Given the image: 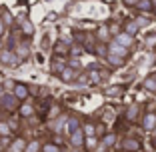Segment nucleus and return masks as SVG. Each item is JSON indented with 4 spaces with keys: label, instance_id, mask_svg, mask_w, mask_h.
I'll list each match as a JSON object with an SVG mask.
<instances>
[{
    "label": "nucleus",
    "instance_id": "f257e3e1",
    "mask_svg": "<svg viewBox=\"0 0 156 152\" xmlns=\"http://www.w3.org/2000/svg\"><path fill=\"white\" fill-rule=\"evenodd\" d=\"M18 106H20V100L14 96L12 92H4L2 96H0V110L12 114V112L18 110Z\"/></svg>",
    "mask_w": 156,
    "mask_h": 152
},
{
    "label": "nucleus",
    "instance_id": "f03ea898",
    "mask_svg": "<svg viewBox=\"0 0 156 152\" xmlns=\"http://www.w3.org/2000/svg\"><path fill=\"white\" fill-rule=\"evenodd\" d=\"M0 62L4 66H16L20 62V58L16 56V52H14L12 48H2V50H0Z\"/></svg>",
    "mask_w": 156,
    "mask_h": 152
},
{
    "label": "nucleus",
    "instance_id": "7ed1b4c3",
    "mask_svg": "<svg viewBox=\"0 0 156 152\" xmlns=\"http://www.w3.org/2000/svg\"><path fill=\"white\" fill-rule=\"evenodd\" d=\"M84 142H86V134H84L82 126L76 128L74 132H70V144H72V148H84Z\"/></svg>",
    "mask_w": 156,
    "mask_h": 152
},
{
    "label": "nucleus",
    "instance_id": "20e7f679",
    "mask_svg": "<svg viewBox=\"0 0 156 152\" xmlns=\"http://www.w3.org/2000/svg\"><path fill=\"white\" fill-rule=\"evenodd\" d=\"M52 52H54V56H58V58L70 56V40H58L54 44V48H52Z\"/></svg>",
    "mask_w": 156,
    "mask_h": 152
},
{
    "label": "nucleus",
    "instance_id": "39448f33",
    "mask_svg": "<svg viewBox=\"0 0 156 152\" xmlns=\"http://www.w3.org/2000/svg\"><path fill=\"white\" fill-rule=\"evenodd\" d=\"M140 126H142V130H146V132H152V130L156 128V112H146V114H142Z\"/></svg>",
    "mask_w": 156,
    "mask_h": 152
},
{
    "label": "nucleus",
    "instance_id": "423d86ee",
    "mask_svg": "<svg viewBox=\"0 0 156 152\" xmlns=\"http://www.w3.org/2000/svg\"><path fill=\"white\" fill-rule=\"evenodd\" d=\"M26 142H28V140L24 138V136H14V138L10 140L6 152H24V150H26Z\"/></svg>",
    "mask_w": 156,
    "mask_h": 152
},
{
    "label": "nucleus",
    "instance_id": "0eeeda50",
    "mask_svg": "<svg viewBox=\"0 0 156 152\" xmlns=\"http://www.w3.org/2000/svg\"><path fill=\"white\" fill-rule=\"evenodd\" d=\"M12 94L16 98H18L20 102H24L28 96H30V88L26 86V84H22V82H14V88H12Z\"/></svg>",
    "mask_w": 156,
    "mask_h": 152
},
{
    "label": "nucleus",
    "instance_id": "6e6552de",
    "mask_svg": "<svg viewBox=\"0 0 156 152\" xmlns=\"http://www.w3.org/2000/svg\"><path fill=\"white\" fill-rule=\"evenodd\" d=\"M142 148V142L136 138V136H126L122 140V150H128V152H136Z\"/></svg>",
    "mask_w": 156,
    "mask_h": 152
},
{
    "label": "nucleus",
    "instance_id": "1a4fd4ad",
    "mask_svg": "<svg viewBox=\"0 0 156 152\" xmlns=\"http://www.w3.org/2000/svg\"><path fill=\"white\" fill-rule=\"evenodd\" d=\"M78 70H74V68H70L68 64L64 66V70L60 72V80L62 82H66V84H72V82H76V78H78Z\"/></svg>",
    "mask_w": 156,
    "mask_h": 152
},
{
    "label": "nucleus",
    "instance_id": "9d476101",
    "mask_svg": "<svg viewBox=\"0 0 156 152\" xmlns=\"http://www.w3.org/2000/svg\"><path fill=\"white\" fill-rule=\"evenodd\" d=\"M140 110H142V106L134 102V104H130L128 108H126V114H124V118L128 120V122H136V120H138V114H140Z\"/></svg>",
    "mask_w": 156,
    "mask_h": 152
},
{
    "label": "nucleus",
    "instance_id": "9b49d317",
    "mask_svg": "<svg viewBox=\"0 0 156 152\" xmlns=\"http://www.w3.org/2000/svg\"><path fill=\"white\" fill-rule=\"evenodd\" d=\"M114 42H118L120 46H124V48H132V44H134V36H130V34H126L122 30V32L118 34V36H114Z\"/></svg>",
    "mask_w": 156,
    "mask_h": 152
},
{
    "label": "nucleus",
    "instance_id": "f8f14e48",
    "mask_svg": "<svg viewBox=\"0 0 156 152\" xmlns=\"http://www.w3.org/2000/svg\"><path fill=\"white\" fill-rule=\"evenodd\" d=\"M20 114V118H30V116H34V104H30V102H20L18 110H16Z\"/></svg>",
    "mask_w": 156,
    "mask_h": 152
},
{
    "label": "nucleus",
    "instance_id": "ddd939ff",
    "mask_svg": "<svg viewBox=\"0 0 156 152\" xmlns=\"http://www.w3.org/2000/svg\"><path fill=\"white\" fill-rule=\"evenodd\" d=\"M108 52H112V54H118V56H122V58H126L128 60V48H124V46H120L118 42H108Z\"/></svg>",
    "mask_w": 156,
    "mask_h": 152
},
{
    "label": "nucleus",
    "instance_id": "4468645a",
    "mask_svg": "<svg viewBox=\"0 0 156 152\" xmlns=\"http://www.w3.org/2000/svg\"><path fill=\"white\" fill-rule=\"evenodd\" d=\"M134 8H136L138 12H142V14L152 12V10H154V0H138Z\"/></svg>",
    "mask_w": 156,
    "mask_h": 152
},
{
    "label": "nucleus",
    "instance_id": "2eb2a0df",
    "mask_svg": "<svg viewBox=\"0 0 156 152\" xmlns=\"http://www.w3.org/2000/svg\"><path fill=\"white\" fill-rule=\"evenodd\" d=\"M122 30H124L126 34H130V36H136L138 30H140V26H138L136 20H126V22L122 24Z\"/></svg>",
    "mask_w": 156,
    "mask_h": 152
},
{
    "label": "nucleus",
    "instance_id": "dca6fc26",
    "mask_svg": "<svg viewBox=\"0 0 156 152\" xmlns=\"http://www.w3.org/2000/svg\"><path fill=\"white\" fill-rule=\"evenodd\" d=\"M96 40L98 42H110V30H108V24H102L96 30Z\"/></svg>",
    "mask_w": 156,
    "mask_h": 152
},
{
    "label": "nucleus",
    "instance_id": "f3484780",
    "mask_svg": "<svg viewBox=\"0 0 156 152\" xmlns=\"http://www.w3.org/2000/svg\"><path fill=\"white\" fill-rule=\"evenodd\" d=\"M142 88L146 92H156V74H150L142 80Z\"/></svg>",
    "mask_w": 156,
    "mask_h": 152
},
{
    "label": "nucleus",
    "instance_id": "a211bd4d",
    "mask_svg": "<svg viewBox=\"0 0 156 152\" xmlns=\"http://www.w3.org/2000/svg\"><path fill=\"white\" fill-rule=\"evenodd\" d=\"M106 62L110 66H114V68H120V66L126 62V58H122V56H118V54H112V52H108V56H106Z\"/></svg>",
    "mask_w": 156,
    "mask_h": 152
},
{
    "label": "nucleus",
    "instance_id": "6ab92c4d",
    "mask_svg": "<svg viewBox=\"0 0 156 152\" xmlns=\"http://www.w3.org/2000/svg\"><path fill=\"white\" fill-rule=\"evenodd\" d=\"M14 52H16V56H18L20 60H24V58H28V56H30V48H28V44H16V46L12 48Z\"/></svg>",
    "mask_w": 156,
    "mask_h": 152
},
{
    "label": "nucleus",
    "instance_id": "aec40b11",
    "mask_svg": "<svg viewBox=\"0 0 156 152\" xmlns=\"http://www.w3.org/2000/svg\"><path fill=\"white\" fill-rule=\"evenodd\" d=\"M20 30H22L24 36H32L34 34V24L26 18H20Z\"/></svg>",
    "mask_w": 156,
    "mask_h": 152
},
{
    "label": "nucleus",
    "instance_id": "412c9836",
    "mask_svg": "<svg viewBox=\"0 0 156 152\" xmlns=\"http://www.w3.org/2000/svg\"><path fill=\"white\" fill-rule=\"evenodd\" d=\"M92 52H96L100 58H106V56H108V42H98V44H94V50Z\"/></svg>",
    "mask_w": 156,
    "mask_h": 152
},
{
    "label": "nucleus",
    "instance_id": "4be33fe9",
    "mask_svg": "<svg viewBox=\"0 0 156 152\" xmlns=\"http://www.w3.org/2000/svg\"><path fill=\"white\" fill-rule=\"evenodd\" d=\"M40 150H42V142L38 138H32L26 142V150L24 152H40Z\"/></svg>",
    "mask_w": 156,
    "mask_h": 152
},
{
    "label": "nucleus",
    "instance_id": "5701e85b",
    "mask_svg": "<svg viewBox=\"0 0 156 152\" xmlns=\"http://www.w3.org/2000/svg\"><path fill=\"white\" fill-rule=\"evenodd\" d=\"M64 62H62V58H58V56H54V60H52V64H50V70L54 74H58L60 76V72H62V70H64Z\"/></svg>",
    "mask_w": 156,
    "mask_h": 152
},
{
    "label": "nucleus",
    "instance_id": "b1692460",
    "mask_svg": "<svg viewBox=\"0 0 156 152\" xmlns=\"http://www.w3.org/2000/svg\"><path fill=\"white\" fill-rule=\"evenodd\" d=\"M102 80V76H100V70L98 68H90L88 70V82L90 84H98Z\"/></svg>",
    "mask_w": 156,
    "mask_h": 152
},
{
    "label": "nucleus",
    "instance_id": "393cba45",
    "mask_svg": "<svg viewBox=\"0 0 156 152\" xmlns=\"http://www.w3.org/2000/svg\"><path fill=\"white\" fill-rule=\"evenodd\" d=\"M80 126H82V124H80V120H78L76 116H70V118L66 120V130H68V134L74 132L76 128H80Z\"/></svg>",
    "mask_w": 156,
    "mask_h": 152
},
{
    "label": "nucleus",
    "instance_id": "a878e982",
    "mask_svg": "<svg viewBox=\"0 0 156 152\" xmlns=\"http://www.w3.org/2000/svg\"><path fill=\"white\" fill-rule=\"evenodd\" d=\"M40 152H62V146L56 142H42V150Z\"/></svg>",
    "mask_w": 156,
    "mask_h": 152
},
{
    "label": "nucleus",
    "instance_id": "bb28decb",
    "mask_svg": "<svg viewBox=\"0 0 156 152\" xmlns=\"http://www.w3.org/2000/svg\"><path fill=\"white\" fill-rule=\"evenodd\" d=\"M0 18H2V22L6 24V26H12L14 24V18H12V14L8 12L6 8H0Z\"/></svg>",
    "mask_w": 156,
    "mask_h": 152
},
{
    "label": "nucleus",
    "instance_id": "cd10ccee",
    "mask_svg": "<svg viewBox=\"0 0 156 152\" xmlns=\"http://www.w3.org/2000/svg\"><path fill=\"white\" fill-rule=\"evenodd\" d=\"M102 144H104L106 148H112L116 144V134H104V136H102Z\"/></svg>",
    "mask_w": 156,
    "mask_h": 152
},
{
    "label": "nucleus",
    "instance_id": "c85d7f7f",
    "mask_svg": "<svg viewBox=\"0 0 156 152\" xmlns=\"http://www.w3.org/2000/svg\"><path fill=\"white\" fill-rule=\"evenodd\" d=\"M108 30H110V36H118V34L122 32V24L110 22V24H108Z\"/></svg>",
    "mask_w": 156,
    "mask_h": 152
},
{
    "label": "nucleus",
    "instance_id": "c756f323",
    "mask_svg": "<svg viewBox=\"0 0 156 152\" xmlns=\"http://www.w3.org/2000/svg\"><path fill=\"white\" fill-rule=\"evenodd\" d=\"M0 136H12V130L6 120H0Z\"/></svg>",
    "mask_w": 156,
    "mask_h": 152
},
{
    "label": "nucleus",
    "instance_id": "7c9ffc66",
    "mask_svg": "<svg viewBox=\"0 0 156 152\" xmlns=\"http://www.w3.org/2000/svg\"><path fill=\"white\" fill-rule=\"evenodd\" d=\"M84 146L90 148V150H94V148L98 146V136H86V142H84Z\"/></svg>",
    "mask_w": 156,
    "mask_h": 152
},
{
    "label": "nucleus",
    "instance_id": "2f4dec72",
    "mask_svg": "<svg viewBox=\"0 0 156 152\" xmlns=\"http://www.w3.org/2000/svg\"><path fill=\"white\" fill-rule=\"evenodd\" d=\"M82 130H84L86 136H96V134H94V122H86V124L82 126Z\"/></svg>",
    "mask_w": 156,
    "mask_h": 152
},
{
    "label": "nucleus",
    "instance_id": "473e14b6",
    "mask_svg": "<svg viewBox=\"0 0 156 152\" xmlns=\"http://www.w3.org/2000/svg\"><path fill=\"white\" fill-rule=\"evenodd\" d=\"M80 54H82V48L76 46V44H70V56H72V58H78Z\"/></svg>",
    "mask_w": 156,
    "mask_h": 152
},
{
    "label": "nucleus",
    "instance_id": "72a5a7b5",
    "mask_svg": "<svg viewBox=\"0 0 156 152\" xmlns=\"http://www.w3.org/2000/svg\"><path fill=\"white\" fill-rule=\"evenodd\" d=\"M94 134H96V136H104L106 134V126L102 124V122L100 124H94Z\"/></svg>",
    "mask_w": 156,
    "mask_h": 152
},
{
    "label": "nucleus",
    "instance_id": "f704fd0d",
    "mask_svg": "<svg viewBox=\"0 0 156 152\" xmlns=\"http://www.w3.org/2000/svg\"><path fill=\"white\" fill-rule=\"evenodd\" d=\"M68 66H70V68H74V70H78V72H80V66H82V64H80V60H78V58H72V60L68 62Z\"/></svg>",
    "mask_w": 156,
    "mask_h": 152
},
{
    "label": "nucleus",
    "instance_id": "c9c22d12",
    "mask_svg": "<svg viewBox=\"0 0 156 152\" xmlns=\"http://www.w3.org/2000/svg\"><path fill=\"white\" fill-rule=\"evenodd\" d=\"M6 122H8V126H10V130H12V132H16V130H18V122H16L14 118H8Z\"/></svg>",
    "mask_w": 156,
    "mask_h": 152
},
{
    "label": "nucleus",
    "instance_id": "e433bc0d",
    "mask_svg": "<svg viewBox=\"0 0 156 152\" xmlns=\"http://www.w3.org/2000/svg\"><path fill=\"white\" fill-rule=\"evenodd\" d=\"M58 112H60V106H58V104H54V108H52L50 112H46V116H48V118H54Z\"/></svg>",
    "mask_w": 156,
    "mask_h": 152
},
{
    "label": "nucleus",
    "instance_id": "4c0bfd02",
    "mask_svg": "<svg viewBox=\"0 0 156 152\" xmlns=\"http://www.w3.org/2000/svg\"><path fill=\"white\" fill-rule=\"evenodd\" d=\"M2 88H6L8 92H12V88H14V80H4V84H2Z\"/></svg>",
    "mask_w": 156,
    "mask_h": 152
},
{
    "label": "nucleus",
    "instance_id": "58836bf2",
    "mask_svg": "<svg viewBox=\"0 0 156 152\" xmlns=\"http://www.w3.org/2000/svg\"><path fill=\"white\" fill-rule=\"evenodd\" d=\"M6 28H8V26H6V24L2 22V18H0V38H2V36L6 34Z\"/></svg>",
    "mask_w": 156,
    "mask_h": 152
},
{
    "label": "nucleus",
    "instance_id": "ea45409f",
    "mask_svg": "<svg viewBox=\"0 0 156 152\" xmlns=\"http://www.w3.org/2000/svg\"><path fill=\"white\" fill-rule=\"evenodd\" d=\"M122 2H124V6H132V8H134L138 0H122Z\"/></svg>",
    "mask_w": 156,
    "mask_h": 152
},
{
    "label": "nucleus",
    "instance_id": "a19ab883",
    "mask_svg": "<svg viewBox=\"0 0 156 152\" xmlns=\"http://www.w3.org/2000/svg\"><path fill=\"white\" fill-rule=\"evenodd\" d=\"M136 22H138V26H144V24H148V20H146V18H142V16H138Z\"/></svg>",
    "mask_w": 156,
    "mask_h": 152
},
{
    "label": "nucleus",
    "instance_id": "79ce46f5",
    "mask_svg": "<svg viewBox=\"0 0 156 152\" xmlns=\"http://www.w3.org/2000/svg\"><path fill=\"white\" fill-rule=\"evenodd\" d=\"M152 134H154V138H152V144H154V146H156V128L152 130Z\"/></svg>",
    "mask_w": 156,
    "mask_h": 152
},
{
    "label": "nucleus",
    "instance_id": "37998d69",
    "mask_svg": "<svg viewBox=\"0 0 156 152\" xmlns=\"http://www.w3.org/2000/svg\"><path fill=\"white\" fill-rule=\"evenodd\" d=\"M72 152H84V148H74Z\"/></svg>",
    "mask_w": 156,
    "mask_h": 152
},
{
    "label": "nucleus",
    "instance_id": "c03bdc74",
    "mask_svg": "<svg viewBox=\"0 0 156 152\" xmlns=\"http://www.w3.org/2000/svg\"><path fill=\"white\" fill-rule=\"evenodd\" d=\"M2 48H4V40H2V38H0V50H2Z\"/></svg>",
    "mask_w": 156,
    "mask_h": 152
},
{
    "label": "nucleus",
    "instance_id": "a18cd8bd",
    "mask_svg": "<svg viewBox=\"0 0 156 152\" xmlns=\"http://www.w3.org/2000/svg\"><path fill=\"white\" fill-rule=\"evenodd\" d=\"M154 16H156V0H154Z\"/></svg>",
    "mask_w": 156,
    "mask_h": 152
},
{
    "label": "nucleus",
    "instance_id": "49530a36",
    "mask_svg": "<svg viewBox=\"0 0 156 152\" xmlns=\"http://www.w3.org/2000/svg\"><path fill=\"white\" fill-rule=\"evenodd\" d=\"M136 152H144V150H142V148H140V150H136Z\"/></svg>",
    "mask_w": 156,
    "mask_h": 152
},
{
    "label": "nucleus",
    "instance_id": "de8ad7c7",
    "mask_svg": "<svg viewBox=\"0 0 156 152\" xmlns=\"http://www.w3.org/2000/svg\"><path fill=\"white\" fill-rule=\"evenodd\" d=\"M122 152H128V150H122Z\"/></svg>",
    "mask_w": 156,
    "mask_h": 152
}]
</instances>
